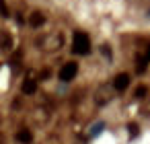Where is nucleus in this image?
<instances>
[{"label":"nucleus","instance_id":"nucleus-8","mask_svg":"<svg viewBox=\"0 0 150 144\" xmlns=\"http://www.w3.org/2000/svg\"><path fill=\"white\" fill-rule=\"evenodd\" d=\"M146 62H148V58H138V68H136V70H138L140 74L146 70Z\"/></svg>","mask_w":150,"mask_h":144},{"label":"nucleus","instance_id":"nucleus-1","mask_svg":"<svg viewBox=\"0 0 150 144\" xmlns=\"http://www.w3.org/2000/svg\"><path fill=\"white\" fill-rule=\"evenodd\" d=\"M72 52L78 54V56H86L91 52V39L86 33H80L76 31L74 33V39H72Z\"/></svg>","mask_w":150,"mask_h":144},{"label":"nucleus","instance_id":"nucleus-5","mask_svg":"<svg viewBox=\"0 0 150 144\" xmlns=\"http://www.w3.org/2000/svg\"><path fill=\"white\" fill-rule=\"evenodd\" d=\"M17 140H19L21 144H29V142H33V134H31V130H21V132H17Z\"/></svg>","mask_w":150,"mask_h":144},{"label":"nucleus","instance_id":"nucleus-11","mask_svg":"<svg viewBox=\"0 0 150 144\" xmlns=\"http://www.w3.org/2000/svg\"><path fill=\"white\" fill-rule=\"evenodd\" d=\"M0 13H2L4 17H8V11H6V4H4V0H0Z\"/></svg>","mask_w":150,"mask_h":144},{"label":"nucleus","instance_id":"nucleus-6","mask_svg":"<svg viewBox=\"0 0 150 144\" xmlns=\"http://www.w3.org/2000/svg\"><path fill=\"white\" fill-rule=\"evenodd\" d=\"M29 23H31V27H41V25L45 23V17H43L41 13H33L31 19H29Z\"/></svg>","mask_w":150,"mask_h":144},{"label":"nucleus","instance_id":"nucleus-9","mask_svg":"<svg viewBox=\"0 0 150 144\" xmlns=\"http://www.w3.org/2000/svg\"><path fill=\"white\" fill-rule=\"evenodd\" d=\"M127 132H129V136H132V138H136V136H138V132H140L138 123H129V126H127Z\"/></svg>","mask_w":150,"mask_h":144},{"label":"nucleus","instance_id":"nucleus-12","mask_svg":"<svg viewBox=\"0 0 150 144\" xmlns=\"http://www.w3.org/2000/svg\"><path fill=\"white\" fill-rule=\"evenodd\" d=\"M146 58L150 60V45H148V52H146Z\"/></svg>","mask_w":150,"mask_h":144},{"label":"nucleus","instance_id":"nucleus-10","mask_svg":"<svg viewBox=\"0 0 150 144\" xmlns=\"http://www.w3.org/2000/svg\"><path fill=\"white\" fill-rule=\"evenodd\" d=\"M103 128H105V123H95V126H93V132H91V136H97V134H99Z\"/></svg>","mask_w":150,"mask_h":144},{"label":"nucleus","instance_id":"nucleus-3","mask_svg":"<svg viewBox=\"0 0 150 144\" xmlns=\"http://www.w3.org/2000/svg\"><path fill=\"white\" fill-rule=\"evenodd\" d=\"M127 87H129V74L121 72V74H117V76L113 78V89H115V91H125Z\"/></svg>","mask_w":150,"mask_h":144},{"label":"nucleus","instance_id":"nucleus-7","mask_svg":"<svg viewBox=\"0 0 150 144\" xmlns=\"http://www.w3.org/2000/svg\"><path fill=\"white\" fill-rule=\"evenodd\" d=\"M146 95H148V89H146L144 84H140V87L136 89V97H138V99H144Z\"/></svg>","mask_w":150,"mask_h":144},{"label":"nucleus","instance_id":"nucleus-2","mask_svg":"<svg viewBox=\"0 0 150 144\" xmlns=\"http://www.w3.org/2000/svg\"><path fill=\"white\" fill-rule=\"evenodd\" d=\"M76 74H78V64H76V62H66V64L62 66V70H60V80H62V82H68V80H72Z\"/></svg>","mask_w":150,"mask_h":144},{"label":"nucleus","instance_id":"nucleus-4","mask_svg":"<svg viewBox=\"0 0 150 144\" xmlns=\"http://www.w3.org/2000/svg\"><path fill=\"white\" fill-rule=\"evenodd\" d=\"M23 93L25 95H33L35 91H37V80H33V78H27V80H23Z\"/></svg>","mask_w":150,"mask_h":144}]
</instances>
